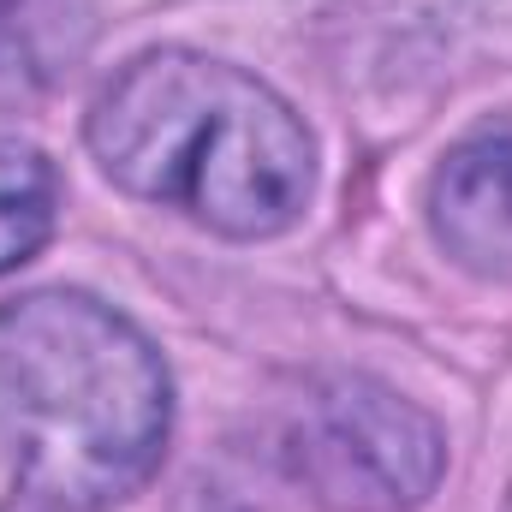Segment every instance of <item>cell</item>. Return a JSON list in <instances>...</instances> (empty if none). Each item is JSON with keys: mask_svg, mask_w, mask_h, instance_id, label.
Returning a JSON list of instances; mask_svg holds the SVG:
<instances>
[{"mask_svg": "<svg viewBox=\"0 0 512 512\" xmlns=\"http://www.w3.org/2000/svg\"><path fill=\"white\" fill-rule=\"evenodd\" d=\"M429 221L447 256L477 274H512V126L465 137L429 185Z\"/></svg>", "mask_w": 512, "mask_h": 512, "instance_id": "4", "label": "cell"}, {"mask_svg": "<svg viewBox=\"0 0 512 512\" xmlns=\"http://www.w3.org/2000/svg\"><path fill=\"white\" fill-rule=\"evenodd\" d=\"M173 382L149 334L90 292L0 304V441L42 512H102L137 495L167 447Z\"/></svg>", "mask_w": 512, "mask_h": 512, "instance_id": "1", "label": "cell"}, {"mask_svg": "<svg viewBox=\"0 0 512 512\" xmlns=\"http://www.w3.org/2000/svg\"><path fill=\"white\" fill-rule=\"evenodd\" d=\"M96 36V0H0V108L54 90Z\"/></svg>", "mask_w": 512, "mask_h": 512, "instance_id": "5", "label": "cell"}, {"mask_svg": "<svg viewBox=\"0 0 512 512\" xmlns=\"http://www.w3.org/2000/svg\"><path fill=\"white\" fill-rule=\"evenodd\" d=\"M90 149L120 191L227 239L286 233L316 185L304 120L262 78L191 48L137 54L90 108Z\"/></svg>", "mask_w": 512, "mask_h": 512, "instance_id": "2", "label": "cell"}, {"mask_svg": "<svg viewBox=\"0 0 512 512\" xmlns=\"http://www.w3.org/2000/svg\"><path fill=\"white\" fill-rule=\"evenodd\" d=\"M292 477L334 512L423 507L447 471V441L429 411L370 376H322L286 423Z\"/></svg>", "mask_w": 512, "mask_h": 512, "instance_id": "3", "label": "cell"}, {"mask_svg": "<svg viewBox=\"0 0 512 512\" xmlns=\"http://www.w3.org/2000/svg\"><path fill=\"white\" fill-rule=\"evenodd\" d=\"M54 209H60V179L48 155L18 137H0V274L48 245Z\"/></svg>", "mask_w": 512, "mask_h": 512, "instance_id": "6", "label": "cell"}]
</instances>
